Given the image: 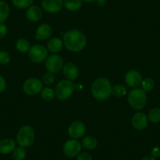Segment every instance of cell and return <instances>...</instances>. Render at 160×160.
<instances>
[{
	"label": "cell",
	"mask_w": 160,
	"mask_h": 160,
	"mask_svg": "<svg viewBox=\"0 0 160 160\" xmlns=\"http://www.w3.org/2000/svg\"><path fill=\"white\" fill-rule=\"evenodd\" d=\"M127 88L122 85H115L112 87V94L116 98H122L127 94Z\"/></svg>",
	"instance_id": "obj_27"
},
{
	"label": "cell",
	"mask_w": 160,
	"mask_h": 160,
	"mask_svg": "<svg viewBox=\"0 0 160 160\" xmlns=\"http://www.w3.org/2000/svg\"><path fill=\"white\" fill-rule=\"evenodd\" d=\"M127 100L130 107L136 110H141L147 103V94L143 89L134 88L128 93Z\"/></svg>",
	"instance_id": "obj_3"
},
{
	"label": "cell",
	"mask_w": 160,
	"mask_h": 160,
	"mask_svg": "<svg viewBox=\"0 0 160 160\" xmlns=\"http://www.w3.org/2000/svg\"><path fill=\"white\" fill-rule=\"evenodd\" d=\"M63 64H64V61H63L62 58L60 55L53 53L48 56V58H47L45 66L47 72L55 74L59 72L63 68V66H64Z\"/></svg>",
	"instance_id": "obj_7"
},
{
	"label": "cell",
	"mask_w": 160,
	"mask_h": 160,
	"mask_svg": "<svg viewBox=\"0 0 160 160\" xmlns=\"http://www.w3.org/2000/svg\"><path fill=\"white\" fill-rule=\"evenodd\" d=\"M41 93V97L42 98V99L45 100L47 101H50L54 98L55 95V91L50 87H45V88H42V90L40 92Z\"/></svg>",
	"instance_id": "obj_24"
},
{
	"label": "cell",
	"mask_w": 160,
	"mask_h": 160,
	"mask_svg": "<svg viewBox=\"0 0 160 160\" xmlns=\"http://www.w3.org/2000/svg\"><path fill=\"white\" fill-rule=\"evenodd\" d=\"M141 160H156V158L152 157V155H148V156L143 157Z\"/></svg>",
	"instance_id": "obj_35"
},
{
	"label": "cell",
	"mask_w": 160,
	"mask_h": 160,
	"mask_svg": "<svg viewBox=\"0 0 160 160\" xmlns=\"http://www.w3.org/2000/svg\"><path fill=\"white\" fill-rule=\"evenodd\" d=\"M64 6V0H42V7L49 13H56L61 10Z\"/></svg>",
	"instance_id": "obj_11"
},
{
	"label": "cell",
	"mask_w": 160,
	"mask_h": 160,
	"mask_svg": "<svg viewBox=\"0 0 160 160\" xmlns=\"http://www.w3.org/2000/svg\"><path fill=\"white\" fill-rule=\"evenodd\" d=\"M26 151L24 148H16L13 152V158L14 160H24L26 158Z\"/></svg>",
	"instance_id": "obj_28"
},
{
	"label": "cell",
	"mask_w": 160,
	"mask_h": 160,
	"mask_svg": "<svg viewBox=\"0 0 160 160\" xmlns=\"http://www.w3.org/2000/svg\"><path fill=\"white\" fill-rule=\"evenodd\" d=\"M10 61V53L5 50H0V64H7Z\"/></svg>",
	"instance_id": "obj_30"
},
{
	"label": "cell",
	"mask_w": 160,
	"mask_h": 160,
	"mask_svg": "<svg viewBox=\"0 0 160 160\" xmlns=\"http://www.w3.org/2000/svg\"><path fill=\"white\" fill-rule=\"evenodd\" d=\"M35 140V130L28 125L23 126L17 134V142L21 147L28 148Z\"/></svg>",
	"instance_id": "obj_4"
},
{
	"label": "cell",
	"mask_w": 160,
	"mask_h": 160,
	"mask_svg": "<svg viewBox=\"0 0 160 160\" xmlns=\"http://www.w3.org/2000/svg\"><path fill=\"white\" fill-rule=\"evenodd\" d=\"M63 73L67 79L73 81L78 77L79 71L78 67L72 62H68L63 66Z\"/></svg>",
	"instance_id": "obj_14"
},
{
	"label": "cell",
	"mask_w": 160,
	"mask_h": 160,
	"mask_svg": "<svg viewBox=\"0 0 160 160\" xmlns=\"http://www.w3.org/2000/svg\"><path fill=\"white\" fill-rule=\"evenodd\" d=\"M52 28L47 24H40L38 27L35 35L36 40H47L51 36Z\"/></svg>",
	"instance_id": "obj_16"
},
{
	"label": "cell",
	"mask_w": 160,
	"mask_h": 160,
	"mask_svg": "<svg viewBox=\"0 0 160 160\" xmlns=\"http://www.w3.org/2000/svg\"><path fill=\"white\" fill-rule=\"evenodd\" d=\"M7 88V82H6L5 78L0 75V93H2Z\"/></svg>",
	"instance_id": "obj_34"
},
{
	"label": "cell",
	"mask_w": 160,
	"mask_h": 160,
	"mask_svg": "<svg viewBox=\"0 0 160 160\" xmlns=\"http://www.w3.org/2000/svg\"><path fill=\"white\" fill-rule=\"evenodd\" d=\"M112 87L107 78L100 77L94 80L91 86V93L93 98L99 101H104L112 95Z\"/></svg>",
	"instance_id": "obj_2"
},
{
	"label": "cell",
	"mask_w": 160,
	"mask_h": 160,
	"mask_svg": "<svg viewBox=\"0 0 160 160\" xmlns=\"http://www.w3.org/2000/svg\"><path fill=\"white\" fill-rule=\"evenodd\" d=\"M63 43L69 51L79 52L87 45V37L81 31L72 29L64 34Z\"/></svg>",
	"instance_id": "obj_1"
},
{
	"label": "cell",
	"mask_w": 160,
	"mask_h": 160,
	"mask_svg": "<svg viewBox=\"0 0 160 160\" xmlns=\"http://www.w3.org/2000/svg\"><path fill=\"white\" fill-rule=\"evenodd\" d=\"M64 6L69 11H77L82 7V0H64Z\"/></svg>",
	"instance_id": "obj_19"
},
{
	"label": "cell",
	"mask_w": 160,
	"mask_h": 160,
	"mask_svg": "<svg viewBox=\"0 0 160 160\" xmlns=\"http://www.w3.org/2000/svg\"><path fill=\"white\" fill-rule=\"evenodd\" d=\"M55 77L53 73L50 72H47L42 77V82L47 86H50L54 82Z\"/></svg>",
	"instance_id": "obj_29"
},
{
	"label": "cell",
	"mask_w": 160,
	"mask_h": 160,
	"mask_svg": "<svg viewBox=\"0 0 160 160\" xmlns=\"http://www.w3.org/2000/svg\"><path fill=\"white\" fill-rule=\"evenodd\" d=\"M74 90H75V85L72 81L68 79H63L57 84L55 95L58 99L61 101H65L72 96Z\"/></svg>",
	"instance_id": "obj_5"
},
{
	"label": "cell",
	"mask_w": 160,
	"mask_h": 160,
	"mask_svg": "<svg viewBox=\"0 0 160 160\" xmlns=\"http://www.w3.org/2000/svg\"><path fill=\"white\" fill-rule=\"evenodd\" d=\"M125 81L128 87L131 88H138L142 82V77L138 71L130 70L126 74Z\"/></svg>",
	"instance_id": "obj_12"
},
{
	"label": "cell",
	"mask_w": 160,
	"mask_h": 160,
	"mask_svg": "<svg viewBox=\"0 0 160 160\" xmlns=\"http://www.w3.org/2000/svg\"><path fill=\"white\" fill-rule=\"evenodd\" d=\"M148 116L143 112H137L132 118V125L133 128L137 130H144L148 127Z\"/></svg>",
	"instance_id": "obj_13"
},
{
	"label": "cell",
	"mask_w": 160,
	"mask_h": 160,
	"mask_svg": "<svg viewBox=\"0 0 160 160\" xmlns=\"http://www.w3.org/2000/svg\"><path fill=\"white\" fill-rule=\"evenodd\" d=\"M16 148V141L11 138H6L0 141V153L7 155L14 151Z\"/></svg>",
	"instance_id": "obj_17"
},
{
	"label": "cell",
	"mask_w": 160,
	"mask_h": 160,
	"mask_svg": "<svg viewBox=\"0 0 160 160\" xmlns=\"http://www.w3.org/2000/svg\"><path fill=\"white\" fill-rule=\"evenodd\" d=\"M26 18L31 22H37L40 21L42 18V10L38 6H31L27 9L26 11Z\"/></svg>",
	"instance_id": "obj_15"
},
{
	"label": "cell",
	"mask_w": 160,
	"mask_h": 160,
	"mask_svg": "<svg viewBox=\"0 0 160 160\" xmlns=\"http://www.w3.org/2000/svg\"><path fill=\"white\" fill-rule=\"evenodd\" d=\"M10 14V7L5 1L0 0V23H4Z\"/></svg>",
	"instance_id": "obj_22"
},
{
	"label": "cell",
	"mask_w": 160,
	"mask_h": 160,
	"mask_svg": "<svg viewBox=\"0 0 160 160\" xmlns=\"http://www.w3.org/2000/svg\"><path fill=\"white\" fill-rule=\"evenodd\" d=\"M77 160H93V156L89 152H82L77 155Z\"/></svg>",
	"instance_id": "obj_31"
},
{
	"label": "cell",
	"mask_w": 160,
	"mask_h": 160,
	"mask_svg": "<svg viewBox=\"0 0 160 160\" xmlns=\"http://www.w3.org/2000/svg\"><path fill=\"white\" fill-rule=\"evenodd\" d=\"M82 1H84L86 2H97L98 0H82Z\"/></svg>",
	"instance_id": "obj_36"
},
{
	"label": "cell",
	"mask_w": 160,
	"mask_h": 160,
	"mask_svg": "<svg viewBox=\"0 0 160 160\" xmlns=\"http://www.w3.org/2000/svg\"><path fill=\"white\" fill-rule=\"evenodd\" d=\"M148 118L150 122L153 123H157L160 122V108H154L148 115Z\"/></svg>",
	"instance_id": "obj_23"
},
{
	"label": "cell",
	"mask_w": 160,
	"mask_h": 160,
	"mask_svg": "<svg viewBox=\"0 0 160 160\" xmlns=\"http://www.w3.org/2000/svg\"><path fill=\"white\" fill-rule=\"evenodd\" d=\"M68 132L72 139H79L85 134L86 126L81 121H75L69 126Z\"/></svg>",
	"instance_id": "obj_10"
},
{
	"label": "cell",
	"mask_w": 160,
	"mask_h": 160,
	"mask_svg": "<svg viewBox=\"0 0 160 160\" xmlns=\"http://www.w3.org/2000/svg\"><path fill=\"white\" fill-rule=\"evenodd\" d=\"M63 47V42L59 38H53L47 43V50L51 53H58L61 51Z\"/></svg>",
	"instance_id": "obj_18"
},
{
	"label": "cell",
	"mask_w": 160,
	"mask_h": 160,
	"mask_svg": "<svg viewBox=\"0 0 160 160\" xmlns=\"http://www.w3.org/2000/svg\"><path fill=\"white\" fill-rule=\"evenodd\" d=\"M82 144L76 139H69L65 141L63 147V151L66 156L69 158H73L77 156L81 152Z\"/></svg>",
	"instance_id": "obj_9"
},
{
	"label": "cell",
	"mask_w": 160,
	"mask_h": 160,
	"mask_svg": "<svg viewBox=\"0 0 160 160\" xmlns=\"http://www.w3.org/2000/svg\"><path fill=\"white\" fill-rule=\"evenodd\" d=\"M42 90V82L36 78H28L24 82L23 90L24 93L30 96H34L41 92Z\"/></svg>",
	"instance_id": "obj_8"
},
{
	"label": "cell",
	"mask_w": 160,
	"mask_h": 160,
	"mask_svg": "<svg viewBox=\"0 0 160 160\" xmlns=\"http://www.w3.org/2000/svg\"><path fill=\"white\" fill-rule=\"evenodd\" d=\"M12 3L16 8L24 10L32 6L33 0H12Z\"/></svg>",
	"instance_id": "obj_25"
},
{
	"label": "cell",
	"mask_w": 160,
	"mask_h": 160,
	"mask_svg": "<svg viewBox=\"0 0 160 160\" xmlns=\"http://www.w3.org/2000/svg\"><path fill=\"white\" fill-rule=\"evenodd\" d=\"M8 29L4 23H0V38H4L7 35Z\"/></svg>",
	"instance_id": "obj_32"
},
{
	"label": "cell",
	"mask_w": 160,
	"mask_h": 160,
	"mask_svg": "<svg viewBox=\"0 0 160 160\" xmlns=\"http://www.w3.org/2000/svg\"><path fill=\"white\" fill-rule=\"evenodd\" d=\"M15 47L17 50L21 53H26L28 52L31 49L30 42L25 38H20L17 40L15 42Z\"/></svg>",
	"instance_id": "obj_21"
},
{
	"label": "cell",
	"mask_w": 160,
	"mask_h": 160,
	"mask_svg": "<svg viewBox=\"0 0 160 160\" xmlns=\"http://www.w3.org/2000/svg\"><path fill=\"white\" fill-rule=\"evenodd\" d=\"M141 87L144 91H151V90H153L155 88V80L152 78H144L142 79V82H141Z\"/></svg>",
	"instance_id": "obj_26"
},
{
	"label": "cell",
	"mask_w": 160,
	"mask_h": 160,
	"mask_svg": "<svg viewBox=\"0 0 160 160\" xmlns=\"http://www.w3.org/2000/svg\"><path fill=\"white\" fill-rule=\"evenodd\" d=\"M151 155L152 157L157 158L160 157V147L158 146H155L152 149V152H151Z\"/></svg>",
	"instance_id": "obj_33"
},
{
	"label": "cell",
	"mask_w": 160,
	"mask_h": 160,
	"mask_svg": "<svg viewBox=\"0 0 160 160\" xmlns=\"http://www.w3.org/2000/svg\"><path fill=\"white\" fill-rule=\"evenodd\" d=\"M82 145L87 150H93L98 146V141L94 137H85L82 141Z\"/></svg>",
	"instance_id": "obj_20"
},
{
	"label": "cell",
	"mask_w": 160,
	"mask_h": 160,
	"mask_svg": "<svg viewBox=\"0 0 160 160\" xmlns=\"http://www.w3.org/2000/svg\"><path fill=\"white\" fill-rule=\"evenodd\" d=\"M28 56L34 63H42L48 58V50L42 45H35L31 47Z\"/></svg>",
	"instance_id": "obj_6"
}]
</instances>
